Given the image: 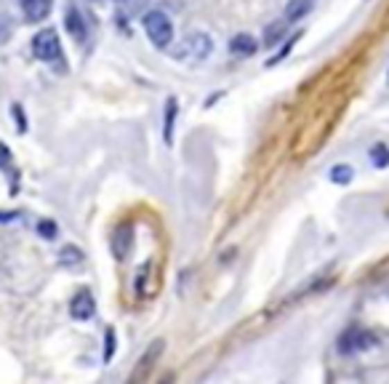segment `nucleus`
<instances>
[{
  "label": "nucleus",
  "mask_w": 389,
  "mask_h": 384,
  "mask_svg": "<svg viewBox=\"0 0 389 384\" xmlns=\"http://www.w3.org/2000/svg\"><path fill=\"white\" fill-rule=\"evenodd\" d=\"M144 33L157 49H168V43L173 40V24L163 11H150L144 14Z\"/></svg>",
  "instance_id": "1"
},
{
  "label": "nucleus",
  "mask_w": 389,
  "mask_h": 384,
  "mask_svg": "<svg viewBox=\"0 0 389 384\" xmlns=\"http://www.w3.org/2000/svg\"><path fill=\"white\" fill-rule=\"evenodd\" d=\"M214 43L205 33H189V35L182 40V49L176 51L179 59H187V62H203L205 56L211 53Z\"/></svg>",
  "instance_id": "3"
},
{
  "label": "nucleus",
  "mask_w": 389,
  "mask_h": 384,
  "mask_svg": "<svg viewBox=\"0 0 389 384\" xmlns=\"http://www.w3.org/2000/svg\"><path fill=\"white\" fill-rule=\"evenodd\" d=\"M115 355V331L107 329V344H104V360H110Z\"/></svg>",
  "instance_id": "17"
},
{
  "label": "nucleus",
  "mask_w": 389,
  "mask_h": 384,
  "mask_svg": "<svg viewBox=\"0 0 389 384\" xmlns=\"http://www.w3.org/2000/svg\"><path fill=\"white\" fill-rule=\"evenodd\" d=\"M64 24H67V33L75 37V40H83L85 37L83 17H80V11H78V6H75V3H69L67 11H64Z\"/></svg>",
  "instance_id": "8"
},
{
  "label": "nucleus",
  "mask_w": 389,
  "mask_h": 384,
  "mask_svg": "<svg viewBox=\"0 0 389 384\" xmlns=\"http://www.w3.org/2000/svg\"><path fill=\"white\" fill-rule=\"evenodd\" d=\"M256 49H259V43L248 33H240V35H235L230 40V51L237 53V56H251V53H256Z\"/></svg>",
  "instance_id": "9"
},
{
  "label": "nucleus",
  "mask_w": 389,
  "mask_h": 384,
  "mask_svg": "<svg viewBox=\"0 0 389 384\" xmlns=\"http://www.w3.org/2000/svg\"><path fill=\"white\" fill-rule=\"evenodd\" d=\"M371 163L376 168H387L389 166V147L387 144H376L371 150Z\"/></svg>",
  "instance_id": "14"
},
{
  "label": "nucleus",
  "mask_w": 389,
  "mask_h": 384,
  "mask_svg": "<svg viewBox=\"0 0 389 384\" xmlns=\"http://www.w3.org/2000/svg\"><path fill=\"white\" fill-rule=\"evenodd\" d=\"M59 262L67 264V267H75V264L83 262V251H80L78 245H64L62 254H59Z\"/></svg>",
  "instance_id": "12"
},
{
  "label": "nucleus",
  "mask_w": 389,
  "mask_h": 384,
  "mask_svg": "<svg viewBox=\"0 0 389 384\" xmlns=\"http://www.w3.org/2000/svg\"><path fill=\"white\" fill-rule=\"evenodd\" d=\"M352 176H355L352 166H334V168H331V182H334V184H349Z\"/></svg>",
  "instance_id": "13"
},
{
  "label": "nucleus",
  "mask_w": 389,
  "mask_h": 384,
  "mask_svg": "<svg viewBox=\"0 0 389 384\" xmlns=\"http://www.w3.org/2000/svg\"><path fill=\"white\" fill-rule=\"evenodd\" d=\"M131 243H134V229L128 225L118 227V232L112 235V254H115V259H126L128 251H131Z\"/></svg>",
  "instance_id": "7"
},
{
  "label": "nucleus",
  "mask_w": 389,
  "mask_h": 384,
  "mask_svg": "<svg viewBox=\"0 0 389 384\" xmlns=\"http://www.w3.org/2000/svg\"><path fill=\"white\" fill-rule=\"evenodd\" d=\"M309 8H312V0H291L286 8V19L288 21H296L304 14H309Z\"/></svg>",
  "instance_id": "11"
},
{
  "label": "nucleus",
  "mask_w": 389,
  "mask_h": 384,
  "mask_svg": "<svg viewBox=\"0 0 389 384\" xmlns=\"http://www.w3.org/2000/svg\"><path fill=\"white\" fill-rule=\"evenodd\" d=\"M37 235L46 238V241H53V238H56V225H53L51 219H43V222L37 225Z\"/></svg>",
  "instance_id": "16"
},
{
  "label": "nucleus",
  "mask_w": 389,
  "mask_h": 384,
  "mask_svg": "<svg viewBox=\"0 0 389 384\" xmlns=\"http://www.w3.org/2000/svg\"><path fill=\"white\" fill-rule=\"evenodd\" d=\"M173 121H176V99H168V105H166V128H163L168 144L173 139Z\"/></svg>",
  "instance_id": "15"
},
{
  "label": "nucleus",
  "mask_w": 389,
  "mask_h": 384,
  "mask_svg": "<svg viewBox=\"0 0 389 384\" xmlns=\"http://www.w3.org/2000/svg\"><path fill=\"white\" fill-rule=\"evenodd\" d=\"M33 53L40 62H46V64H49V62H59V59H62V43H59L56 30H51V27L40 30V33L33 37Z\"/></svg>",
  "instance_id": "2"
},
{
  "label": "nucleus",
  "mask_w": 389,
  "mask_h": 384,
  "mask_svg": "<svg viewBox=\"0 0 389 384\" xmlns=\"http://www.w3.org/2000/svg\"><path fill=\"white\" fill-rule=\"evenodd\" d=\"M286 30H288V19L283 17V19H277L275 24H270L267 27V33H264V46H277L280 40H283V35H286Z\"/></svg>",
  "instance_id": "10"
},
{
  "label": "nucleus",
  "mask_w": 389,
  "mask_h": 384,
  "mask_svg": "<svg viewBox=\"0 0 389 384\" xmlns=\"http://www.w3.org/2000/svg\"><path fill=\"white\" fill-rule=\"evenodd\" d=\"M376 344V339H373V333L368 331H347L341 336V344L338 349L344 352V355H352V352H363V349H371Z\"/></svg>",
  "instance_id": "4"
},
{
  "label": "nucleus",
  "mask_w": 389,
  "mask_h": 384,
  "mask_svg": "<svg viewBox=\"0 0 389 384\" xmlns=\"http://www.w3.org/2000/svg\"><path fill=\"white\" fill-rule=\"evenodd\" d=\"M69 315L75 320H91L96 315V299L91 297L88 291H78L69 302Z\"/></svg>",
  "instance_id": "5"
},
{
  "label": "nucleus",
  "mask_w": 389,
  "mask_h": 384,
  "mask_svg": "<svg viewBox=\"0 0 389 384\" xmlns=\"http://www.w3.org/2000/svg\"><path fill=\"white\" fill-rule=\"evenodd\" d=\"M21 3V11H24V19L27 21H33V24H37V21H43V19L51 14V0H19Z\"/></svg>",
  "instance_id": "6"
}]
</instances>
